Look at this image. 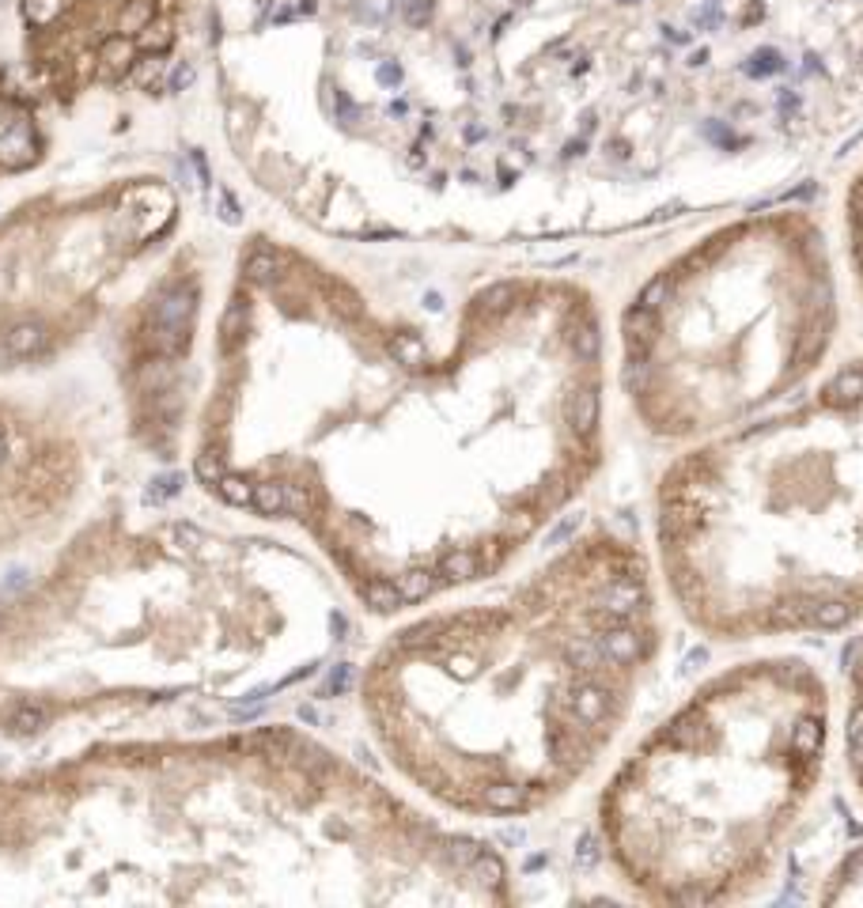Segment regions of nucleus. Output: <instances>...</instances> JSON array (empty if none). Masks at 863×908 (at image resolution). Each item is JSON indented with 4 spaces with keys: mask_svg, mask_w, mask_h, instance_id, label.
Instances as JSON below:
<instances>
[{
    "mask_svg": "<svg viewBox=\"0 0 863 908\" xmlns=\"http://www.w3.org/2000/svg\"><path fill=\"white\" fill-rule=\"evenodd\" d=\"M652 527L663 583L709 640H799L863 621V356L678 454Z\"/></svg>",
    "mask_w": 863,
    "mask_h": 908,
    "instance_id": "nucleus-1",
    "label": "nucleus"
},
{
    "mask_svg": "<svg viewBox=\"0 0 863 908\" xmlns=\"http://www.w3.org/2000/svg\"><path fill=\"white\" fill-rule=\"evenodd\" d=\"M829 681L803 655L704 677L621 764L602 851L663 904H734L773 882L826 776Z\"/></svg>",
    "mask_w": 863,
    "mask_h": 908,
    "instance_id": "nucleus-2",
    "label": "nucleus"
},
{
    "mask_svg": "<svg viewBox=\"0 0 863 908\" xmlns=\"http://www.w3.org/2000/svg\"><path fill=\"white\" fill-rule=\"evenodd\" d=\"M841 333L826 223L757 208L709 227L621 310V390L655 439L701 443L791 402Z\"/></svg>",
    "mask_w": 863,
    "mask_h": 908,
    "instance_id": "nucleus-3",
    "label": "nucleus"
},
{
    "mask_svg": "<svg viewBox=\"0 0 863 908\" xmlns=\"http://www.w3.org/2000/svg\"><path fill=\"white\" fill-rule=\"evenodd\" d=\"M841 746H844V769L852 779L856 794L863 799V636L848 659L844 674V712H841Z\"/></svg>",
    "mask_w": 863,
    "mask_h": 908,
    "instance_id": "nucleus-4",
    "label": "nucleus"
},
{
    "mask_svg": "<svg viewBox=\"0 0 863 908\" xmlns=\"http://www.w3.org/2000/svg\"><path fill=\"white\" fill-rule=\"evenodd\" d=\"M197 295L186 284H175L167 288L160 300H155V333H160V348L167 356H178V352L190 348V318H193V303Z\"/></svg>",
    "mask_w": 863,
    "mask_h": 908,
    "instance_id": "nucleus-5",
    "label": "nucleus"
},
{
    "mask_svg": "<svg viewBox=\"0 0 863 908\" xmlns=\"http://www.w3.org/2000/svg\"><path fill=\"white\" fill-rule=\"evenodd\" d=\"M814 897L822 904H863V841L833 859Z\"/></svg>",
    "mask_w": 863,
    "mask_h": 908,
    "instance_id": "nucleus-6",
    "label": "nucleus"
},
{
    "mask_svg": "<svg viewBox=\"0 0 863 908\" xmlns=\"http://www.w3.org/2000/svg\"><path fill=\"white\" fill-rule=\"evenodd\" d=\"M844 254H848L856 292L863 300V163L852 170L844 190Z\"/></svg>",
    "mask_w": 863,
    "mask_h": 908,
    "instance_id": "nucleus-7",
    "label": "nucleus"
},
{
    "mask_svg": "<svg viewBox=\"0 0 863 908\" xmlns=\"http://www.w3.org/2000/svg\"><path fill=\"white\" fill-rule=\"evenodd\" d=\"M42 348H46V325L38 318H23L4 333V356H12V360H27Z\"/></svg>",
    "mask_w": 863,
    "mask_h": 908,
    "instance_id": "nucleus-8",
    "label": "nucleus"
},
{
    "mask_svg": "<svg viewBox=\"0 0 863 908\" xmlns=\"http://www.w3.org/2000/svg\"><path fill=\"white\" fill-rule=\"evenodd\" d=\"M0 163L4 167H27V163H35V133H31V125L27 121H16L12 129L0 137Z\"/></svg>",
    "mask_w": 863,
    "mask_h": 908,
    "instance_id": "nucleus-9",
    "label": "nucleus"
},
{
    "mask_svg": "<svg viewBox=\"0 0 863 908\" xmlns=\"http://www.w3.org/2000/svg\"><path fill=\"white\" fill-rule=\"evenodd\" d=\"M440 587H443V579H440V572H435L432 564H413V568H405V572L398 575L402 602H424L428 594H435Z\"/></svg>",
    "mask_w": 863,
    "mask_h": 908,
    "instance_id": "nucleus-10",
    "label": "nucleus"
},
{
    "mask_svg": "<svg viewBox=\"0 0 863 908\" xmlns=\"http://www.w3.org/2000/svg\"><path fill=\"white\" fill-rule=\"evenodd\" d=\"M247 330H250V303L243 300V295H235L231 307L224 310V318H220V352L231 356V352L247 340Z\"/></svg>",
    "mask_w": 863,
    "mask_h": 908,
    "instance_id": "nucleus-11",
    "label": "nucleus"
},
{
    "mask_svg": "<svg viewBox=\"0 0 863 908\" xmlns=\"http://www.w3.org/2000/svg\"><path fill=\"white\" fill-rule=\"evenodd\" d=\"M387 352H390V360H398L402 367H409V372H417V367H428V345H424V337L413 333V330L390 333Z\"/></svg>",
    "mask_w": 863,
    "mask_h": 908,
    "instance_id": "nucleus-12",
    "label": "nucleus"
},
{
    "mask_svg": "<svg viewBox=\"0 0 863 908\" xmlns=\"http://www.w3.org/2000/svg\"><path fill=\"white\" fill-rule=\"evenodd\" d=\"M98 61H103L106 68H114V73H129V68L137 65V42H133V35H106L103 38V46H98Z\"/></svg>",
    "mask_w": 863,
    "mask_h": 908,
    "instance_id": "nucleus-13",
    "label": "nucleus"
},
{
    "mask_svg": "<svg viewBox=\"0 0 863 908\" xmlns=\"http://www.w3.org/2000/svg\"><path fill=\"white\" fill-rule=\"evenodd\" d=\"M163 73H167V61H163V53H148V57H137V65L129 68V76H133V83H137V88H145V91H155V88H160V80H163Z\"/></svg>",
    "mask_w": 863,
    "mask_h": 908,
    "instance_id": "nucleus-14",
    "label": "nucleus"
},
{
    "mask_svg": "<svg viewBox=\"0 0 863 908\" xmlns=\"http://www.w3.org/2000/svg\"><path fill=\"white\" fill-rule=\"evenodd\" d=\"M175 42V31H171V20H152L145 31L137 35V50L145 53H167Z\"/></svg>",
    "mask_w": 863,
    "mask_h": 908,
    "instance_id": "nucleus-15",
    "label": "nucleus"
},
{
    "mask_svg": "<svg viewBox=\"0 0 863 908\" xmlns=\"http://www.w3.org/2000/svg\"><path fill=\"white\" fill-rule=\"evenodd\" d=\"M364 602L372 609H379V614H390V609L405 606L402 594H398V583H387V579H372V583L364 587Z\"/></svg>",
    "mask_w": 863,
    "mask_h": 908,
    "instance_id": "nucleus-16",
    "label": "nucleus"
},
{
    "mask_svg": "<svg viewBox=\"0 0 863 908\" xmlns=\"http://www.w3.org/2000/svg\"><path fill=\"white\" fill-rule=\"evenodd\" d=\"M243 269H247V277H250L254 284H269V280H277V277H280V258H277L273 250L258 247V250H254L250 258H247V265H243Z\"/></svg>",
    "mask_w": 863,
    "mask_h": 908,
    "instance_id": "nucleus-17",
    "label": "nucleus"
},
{
    "mask_svg": "<svg viewBox=\"0 0 863 908\" xmlns=\"http://www.w3.org/2000/svg\"><path fill=\"white\" fill-rule=\"evenodd\" d=\"M152 20H155V8L148 4V0H125L118 27H122V35H140Z\"/></svg>",
    "mask_w": 863,
    "mask_h": 908,
    "instance_id": "nucleus-18",
    "label": "nucleus"
},
{
    "mask_svg": "<svg viewBox=\"0 0 863 908\" xmlns=\"http://www.w3.org/2000/svg\"><path fill=\"white\" fill-rule=\"evenodd\" d=\"M193 474L201 485H220L224 477H228V466H224V454L220 450H201L193 462Z\"/></svg>",
    "mask_w": 863,
    "mask_h": 908,
    "instance_id": "nucleus-19",
    "label": "nucleus"
},
{
    "mask_svg": "<svg viewBox=\"0 0 863 908\" xmlns=\"http://www.w3.org/2000/svg\"><path fill=\"white\" fill-rule=\"evenodd\" d=\"M269 693H277V685H262V689H254V693H247L243 701H235L231 704V719H258L262 712H265V704H269Z\"/></svg>",
    "mask_w": 863,
    "mask_h": 908,
    "instance_id": "nucleus-20",
    "label": "nucleus"
},
{
    "mask_svg": "<svg viewBox=\"0 0 863 908\" xmlns=\"http://www.w3.org/2000/svg\"><path fill=\"white\" fill-rule=\"evenodd\" d=\"M254 507H258L262 515H285V485H277V481L258 485L254 489Z\"/></svg>",
    "mask_w": 863,
    "mask_h": 908,
    "instance_id": "nucleus-21",
    "label": "nucleus"
},
{
    "mask_svg": "<svg viewBox=\"0 0 863 908\" xmlns=\"http://www.w3.org/2000/svg\"><path fill=\"white\" fill-rule=\"evenodd\" d=\"M46 708H38V704H23V708H16V716H12V731L16 734H38L42 727H46Z\"/></svg>",
    "mask_w": 863,
    "mask_h": 908,
    "instance_id": "nucleus-22",
    "label": "nucleus"
},
{
    "mask_svg": "<svg viewBox=\"0 0 863 908\" xmlns=\"http://www.w3.org/2000/svg\"><path fill=\"white\" fill-rule=\"evenodd\" d=\"M216 489H220V496H224V500H228V504H235V507H247V504H254V489H258V485H250L247 477H235V474H228V477H224Z\"/></svg>",
    "mask_w": 863,
    "mask_h": 908,
    "instance_id": "nucleus-23",
    "label": "nucleus"
},
{
    "mask_svg": "<svg viewBox=\"0 0 863 908\" xmlns=\"http://www.w3.org/2000/svg\"><path fill=\"white\" fill-rule=\"evenodd\" d=\"M61 8H65V0H23V12L35 27H50L61 16Z\"/></svg>",
    "mask_w": 863,
    "mask_h": 908,
    "instance_id": "nucleus-24",
    "label": "nucleus"
},
{
    "mask_svg": "<svg viewBox=\"0 0 863 908\" xmlns=\"http://www.w3.org/2000/svg\"><path fill=\"white\" fill-rule=\"evenodd\" d=\"M315 492H307V489H300V485H285V515H310L315 511Z\"/></svg>",
    "mask_w": 863,
    "mask_h": 908,
    "instance_id": "nucleus-25",
    "label": "nucleus"
},
{
    "mask_svg": "<svg viewBox=\"0 0 863 908\" xmlns=\"http://www.w3.org/2000/svg\"><path fill=\"white\" fill-rule=\"evenodd\" d=\"M435 16V0H402V20L409 27H428Z\"/></svg>",
    "mask_w": 863,
    "mask_h": 908,
    "instance_id": "nucleus-26",
    "label": "nucleus"
},
{
    "mask_svg": "<svg viewBox=\"0 0 863 908\" xmlns=\"http://www.w3.org/2000/svg\"><path fill=\"white\" fill-rule=\"evenodd\" d=\"M182 489V477L178 474H163V477H155L152 485L145 489V504H163L167 496H175Z\"/></svg>",
    "mask_w": 863,
    "mask_h": 908,
    "instance_id": "nucleus-27",
    "label": "nucleus"
},
{
    "mask_svg": "<svg viewBox=\"0 0 863 908\" xmlns=\"http://www.w3.org/2000/svg\"><path fill=\"white\" fill-rule=\"evenodd\" d=\"M349 689H352V666L337 662L330 670V677H326V685H322V697H341V693H349Z\"/></svg>",
    "mask_w": 863,
    "mask_h": 908,
    "instance_id": "nucleus-28",
    "label": "nucleus"
},
{
    "mask_svg": "<svg viewBox=\"0 0 863 908\" xmlns=\"http://www.w3.org/2000/svg\"><path fill=\"white\" fill-rule=\"evenodd\" d=\"M193 80H197V68H193L190 61H178V65L171 68V76H167V88H171V91H186Z\"/></svg>",
    "mask_w": 863,
    "mask_h": 908,
    "instance_id": "nucleus-29",
    "label": "nucleus"
},
{
    "mask_svg": "<svg viewBox=\"0 0 863 908\" xmlns=\"http://www.w3.org/2000/svg\"><path fill=\"white\" fill-rule=\"evenodd\" d=\"M375 80L383 83V88H394V91H398V88H402V80H405V73H402V65H398V61H383V65L375 68Z\"/></svg>",
    "mask_w": 863,
    "mask_h": 908,
    "instance_id": "nucleus-30",
    "label": "nucleus"
},
{
    "mask_svg": "<svg viewBox=\"0 0 863 908\" xmlns=\"http://www.w3.org/2000/svg\"><path fill=\"white\" fill-rule=\"evenodd\" d=\"M220 220H224V223H231V227H235L239 220H243V216H239V205H235V197H231L228 190H220Z\"/></svg>",
    "mask_w": 863,
    "mask_h": 908,
    "instance_id": "nucleus-31",
    "label": "nucleus"
},
{
    "mask_svg": "<svg viewBox=\"0 0 863 908\" xmlns=\"http://www.w3.org/2000/svg\"><path fill=\"white\" fill-rule=\"evenodd\" d=\"M333 110L341 114V121H357V106H352V98H349L345 91H337V98H333Z\"/></svg>",
    "mask_w": 863,
    "mask_h": 908,
    "instance_id": "nucleus-32",
    "label": "nucleus"
},
{
    "mask_svg": "<svg viewBox=\"0 0 863 908\" xmlns=\"http://www.w3.org/2000/svg\"><path fill=\"white\" fill-rule=\"evenodd\" d=\"M295 716H300L303 723H310V727H318V723H322V712L315 704H300V708H295Z\"/></svg>",
    "mask_w": 863,
    "mask_h": 908,
    "instance_id": "nucleus-33",
    "label": "nucleus"
},
{
    "mask_svg": "<svg viewBox=\"0 0 863 908\" xmlns=\"http://www.w3.org/2000/svg\"><path fill=\"white\" fill-rule=\"evenodd\" d=\"M175 534L182 537V545H201V530L197 527H175Z\"/></svg>",
    "mask_w": 863,
    "mask_h": 908,
    "instance_id": "nucleus-34",
    "label": "nucleus"
},
{
    "mask_svg": "<svg viewBox=\"0 0 863 908\" xmlns=\"http://www.w3.org/2000/svg\"><path fill=\"white\" fill-rule=\"evenodd\" d=\"M330 629L337 632V640H345V632H349V621H345V614H330Z\"/></svg>",
    "mask_w": 863,
    "mask_h": 908,
    "instance_id": "nucleus-35",
    "label": "nucleus"
},
{
    "mask_svg": "<svg viewBox=\"0 0 863 908\" xmlns=\"http://www.w3.org/2000/svg\"><path fill=\"white\" fill-rule=\"evenodd\" d=\"M8 118H12V110H8L4 98H0V137H4V133L12 129V125H16V121H8Z\"/></svg>",
    "mask_w": 863,
    "mask_h": 908,
    "instance_id": "nucleus-36",
    "label": "nucleus"
},
{
    "mask_svg": "<svg viewBox=\"0 0 863 908\" xmlns=\"http://www.w3.org/2000/svg\"><path fill=\"white\" fill-rule=\"evenodd\" d=\"M23 583H27V572H23V568H16V572H12V579H8V591H20Z\"/></svg>",
    "mask_w": 863,
    "mask_h": 908,
    "instance_id": "nucleus-37",
    "label": "nucleus"
},
{
    "mask_svg": "<svg viewBox=\"0 0 863 908\" xmlns=\"http://www.w3.org/2000/svg\"><path fill=\"white\" fill-rule=\"evenodd\" d=\"M0 458H4V435H0Z\"/></svg>",
    "mask_w": 863,
    "mask_h": 908,
    "instance_id": "nucleus-38",
    "label": "nucleus"
}]
</instances>
